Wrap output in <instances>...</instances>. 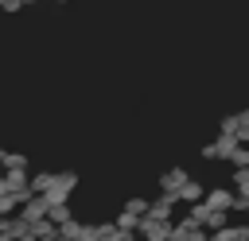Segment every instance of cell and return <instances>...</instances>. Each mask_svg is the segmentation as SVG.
<instances>
[{"instance_id": "obj_1", "label": "cell", "mask_w": 249, "mask_h": 241, "mask_svg": "<svg viewBox=\"0 0 249 241\" xmlns=\"http://www.w3.org/2000/svg\"><path fill=\"white\" fill-rule=\"evenodd\" d=\"M140 233H144L148 241H167V237H175V229L167 225V218H156V214H144Z\"/></svg>"}, {"instance_id": "obj_2", "label": "cell", "mask_w": 249, "mask_h": 241, "mask_svg": "<svg viewBox=\"0 0 249 241\" xmlns=\"http://www.w3.org/2000/svg\"><path fill=\"white\" fill-rule=\"evenodd\" d=\"M206 206H214V210H226V206H237V198H233L230 190H210V194H206Z\"/></svg>"}, {"instance_id": "obj_3", "label": "cell", "mask_w": 249, "mask_h": 241, "mask_svg": "<svg viewBox=\"0 0 249 241\" xmlns=\"http://www.w3.org/2000/svg\"><path fill=\"white\" fill-rule=\"evenodd\" d=\"M179 198H183V202H198V198H202V187H198L195 179H187V183L179 187Z\"/></svg>"}, {"instance_id": "obj_4", "label": "cell", "mask_w": 249, "mask_h": 241, "mask_svg": "<svg viewBox=\"0 0 249 241\" xmlns=\"http://www.w3.org/2000/svg\"><path fill=\"white\" fill-rule=\"evenodd\" d=\"M4 167H8V171H19V167H23V155H12V152H8V155H4Z\"/></svg>"}, {"instance_id": "obj_5", "label": "cell", "mask_w": 249, "mask_h": 241, "mask_svg": "<svg viewBox=\"0 0 249 241\" xmlns=\"http://www.w3.org/2000/svg\"><path fill=\"white\" fill-rule=\"evenodd\" d=\"M233 163L245 171V167H249V148H237V152H233Z\"/></svg>"}, {"instance_id": "obj_6", "label": "cell", "mask_w": 249, "mask_h": 241, "mask_svg": "<svg viewBox=\"0 0 249 241\" xmlns=\"http://www.w3.org/2000/svg\"><path fill=\"white\" fill-rule=\"evenodd\" d=\"M27 4H35V0H27Z\"/></svg>"}]
</instances>
